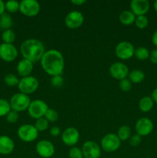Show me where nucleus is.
I'll list each match as a JSON object with an SVG mask.
<instances>
[{"label": "nucleus", "instance_id": "nucleus-16", "mask_svg": "<svg viewBox=\"0 0 157 158\" xmlns=\"http://www.w3.org/2000/svg\"><path fill=\"white\" fill-rule=\"evenodd\" d=\"M153 130V123L152 120L148 118H140L135 123V131L137 134L142 136H147Z\"/></svg>", "mask_w": 157, "mask_h": 158}, {"label": "nucleus", "instance_id": "nucleus-13", "mask_svg": "<svg viewBox=\"0 0 157 158\" xmlns=\"http://www.w3.org/2000/svg\"><path fill=\"white\" fill-rule=\"evenodd\" d=\"M18 56L17 49L12 44L2 43L0 45V58L6 62H12Z\"/></svg>", "mask_w": 157, "mask_h": 158}, {"label": "nucleus", "instance_id": "nucleus-37", "mask_svg": "<svg viewBox=\"0 0 157 158\" xmlns=\"http://www.w3.org/2000/svg\"><path fill=\"white\" fill-rule=\"evenodd\" d=\"M141 140H142L141 137H140L139 135H138L137 134H134V135H132V137H130V139H129V143L131 144V146L136 147L140 144Z\"/></svg>", "mask_w": 157, "mask_h": 158}, {"label": "nucleus", "instance_id": "nucleus-41", "mask_svg": "<svg viewBox=\"0 0 157 158\" xmlns=\"http://www.w3.org/2000/svg\"><path fill=\"white\" fill-rule=\"evenodd\" d=\"M5 10H6L5 3L3 2L2 0H0V16H1L3 13H5Z\"/></svg>", "mask_w": 157, "mask_h": 158}, {"label": "nucleus", "instance_id": "nucleus-25", "mask_svg": "<svg viewBox=\"0 0 157 158\" xmlns=\"http://www.w3.org/2000/svg\"><path fill=\"white\" fill-rule=\"evenodd\" d=\"M2 40L4 43L7 44H12L15 40V34L12 29H7L5 30L2 34Z\"/></svg>", "mask_w": 157, "mask_h": 158}, {"label": "nucleus", "instance_id": "nucleus-32", "mask_svg": "<svg viewBox=\"0 0 157 158\" xmlns=\"http://www.w3.org/2000/svg\"><path fill=\"white\" fill-rule=\"evenodd\" d=\"M45 118L50 122H55L58 120V114L56 110L53 109H48L45 114Z\"/></svg>", "mask_w": 157, "mask_h": 158}, {"label": "nucleus", "instance_id": "nucleus-36", "mask_svg": "<svg viewBox=\"0 0 157 158\" xmlns=\"http://www.w3.org/2000/svg\"><path fill=\"white\" fill-rule=\"evenodd\" d=\"M51 83L55 87H60L63 84V79L61 76H55L52 77L51 80Z\"/></svg>", "mask_w": 157, "mask_h": 158}, {"label": "nucleus", "instance_id": "nucleus-29", "mask_svg": "<svg viewBox=\"0 0 157 158\" xmlns=\"http://www.w3.org/2000/svg\"><path fill=\"white\" fill-rule=\"evenodd\" d=\"M135 24L139 29H145L149 24V20L146 15H139V16L135 17Z\"/></svg>", "mask_w": 157, "mask_h": 158}, {"label": "nucleus", "instance_id": "nucleus-14", "mask_svg": "<svg viewBox=\"0 0 157 158\" xmlns=\"http://www.w3.org/2000/svg\"><path fill=\"white\" fill-rule=\"evenodd\" d=\"M109 73L114 79L122 80L126 79L129 75V68L126 65L122 63H115L111 65L109 68Z\"/></svg>", "mask_w": 157, "mask_h": 158}, {"label": "nucleus", "instance_id": "nucleus-44", "mask_svg": "<svg viewBox=\"0 0 157 158\" xmlns=\"http://www.w3.org/2000/svg\"><path fill=\"white\" fill-rule=\"evenodd\" d=\"M153 6H154V9H155V12H157V0L156 1H155V2H154L153 4Z\"/></svg>", "mask_w": 157, "mask_h": 158}, {"label": "nucleus", "instance_id": "nucleus-9", "mask_svg": "<svg viewBox=\"0 0 157 158\" xmlns=\"http://www.w3.org/2000/svg\"><path fill=\"white\" fill-rule=\"evenodd\" d=\"M115 52L118 58L126 60L133 56L135 53V49L132 43L129 42L123 41L117 45Z\"/></svg>", "mask_w": 157, "mask_h": 158}, {"label": "nucleus", "instance_id": "nucleus-24", "mask_svg": "<svg viewBox=\"0 0 157 158\" xmlns=\"http://www.w3.org/2000/svg\"><path fill=\"white\" fill-rule=\"evenodd\" d=\"M118 137L120 140H126L131 136V129L128 126H122L119 128Z\"/></svg>", "mask_w": 157, "mask_h": 158}, {"label": "nucleus", "instance_id": "nucleus-17", "mask_svg": "<svg viewBox=\"0 0 157 158\" xmlns=\"http://www.w3.org/2000/svg\"><path fill=\"white\" fill-rule=\"evenodd\" d=\"M130 8L131 12L135 15H145L149 9V2L147 0H132Z\"/></svg>", "mask_w": 157, "mask_h": 158}, {"label": "nucleus", "instance_id": "nucleus-28", "mask_svg": "<svg viewBox=\"0 0 157 158\" xmlns=\"http://www.w3.org/2000/svg\"><path fill=\"white\" fill-rule=\"evenodd\" d=\"M11 111V106L9 102L4 99H0V117L7 115Z\"/></svg>", "mask_w": 157, "mask_h": 158}, {"label": "nucleus", "instance_id": "nucleus-5", "mask_svg": "<svg viewBox=\"0 0 157 158\" xmlns=\"http://www.w3.org/2000/svg\"><path fill=\"white\" fill-rule=\"evenodd\" d=\"M18 86L22 94L28 95L34 93L38 89V81L35 77L32 76L22 77L18 82Z\"/></svg>", "mask_w": 157, "mask_h": 158}, {"label": "nucleus", "instance_id": "nucleus-27", "mask_svg": "<svg viewBox=\"0 0 157 158\" xmlns=\"http://www.w3.org/2000/svg\"><path fill=\"white\" fill-rule=\"evenodd\" d=\"M19 6L20 4L18 2L11 0V1L6 2L5 4V8L9 13H15L17 11L19 10Z\"/></svg>", "mask_w": 157, "mask_h": 158}, {"label": "nucleus", "instance_id": "nucleus-15", "mask_svg": "<svg viewBox=\"0 0 157 158\" xmlns=\"http://www.w3.org/2000/svg\"><path fill=\"white\" fill-rule=\"evenodd\" d=\"M62 142L67 146H74L79 140V133L75 127H69L65 130L62 135Z\"/></svg>", "mask_w": 157, "mask_h": 158}, {"label": "nucleus", "instance_id": "nucleus-23", "mask_svg": "<svg viewBox=\"0 0 157 158\" xmlns=\"http://www.w3.org/2000/svg\"><path fill=\"white\" fill-rule=\"evenodd\" d=\"M12 25H13V21L9 13L5 12L0 16V28L7 30V29H10Z\"/></svg>", "mask_w": 157, "mask_h": 158}, {"label": "nucleus", "instance_id": "nucleus-2", "mask_svg": "<svg viewBox=\"0 0 157 158\" xmlns=\"http://www.w3.org/2000/svg\"><path fill=\"white\" fill-rule=\"evenodd\" d=\"M20 51L23 58L32 63L41 60L42 57L46 52L43 43L35 39H30L23 42L20 46Z\"/></svg>", "mask_w": 157, "mask_h": 158}, {"label": "nucleus", "instance_id": "nucleus-7", "mask_svg": "<svg viewBox=\"0 0 157 158\" xmlns=\"http://www.w3.org/2000/svg\"><path fill=\"white\" fill-rule=\"evenodd\" d=\"M18 136L22 141L32 142L38 137V131L35 126L31 124L22 125L18 130Z\"/></svg>", "mask_w": 157, "mask_h": 158}, {"label": "nucleus", "instance_id": "nucleus-39", "mask_svg": "<svg viewBox=\"0 0 157 158\" xmlns=\"http://www.w3.org/2000/svg\"><path fill=\"white\" fill-rule=\"evenodd\" d=\"M60 134V128L58 127H53L50 130V134L53 137H57Z\"/></svg>", "mask_w": 157, "mask_h": 158}, {"label": "nucleus", "instance_id": "nucleus-30", "mask_svg": "<svg viewBox=\"0 0 157 158\" xmlns=\"http://www.w3.org/2000/svg\"><path fill=\"white\" fill-rule=\"evenodd\" d=\"M4 81L6 83V84L9 86H15L16 85L18 84V79L17 78V77H15L14 74L9 73L5 77Z\"/></svg>", "mask_w": 157, "mask_h": 158}, {"label": "nucleus", "instance_id": "nucleus-1", "mask_svg": "<svg viewBox=\"0 0 157 158\" xmlns=\"http://www.w3.org/2000/svg\"><path fill=\"white\" fill-rule=\"evenodd\" d=\"M41 66L45 72L52 77L61 76L65 66L62 54L55 49L48 50L42 57Z\"/></svg>", "mask_w": 157, "mask_h": 158}, {"label": "nucleus", "instance_id": "nucleus-18", "mask_svg": "<svg viewBox=\"0 0 157 158\" xmlns=\"http://www.w3.org/2000/svg\"><path fill=\"white\" fill-rule=\"evenodd\" d=\"M15 148L14 142L7 136H0V154L8 155L13 151Z\"/></svg>", "mask_w": 157, "mask_h": 158}, {"label": "nucleus", "instance_id": "nucleus-34", "mask_svg": "<svg viewBox=\"0 0 157 158\" xmlns=\"http://www.w3.org/2000/svg\"><path fill=\"white\" fill-rule=\"evenodd\" d=\"M119 88L124 92H128L132 88V83L128 79H123L119 82Z\"/></svg>", "mask_w": 157, "mask_h": 158}, {"label": "nucleus", "instance_id": "nucleus-35", "mask_svg": "<svg viewBox=\"0 0 157 158\" xmlns=\"http://www.w3.org/2000/svg\"><path fill=\"white\" fill-rule=\"evenodd\" d=\"M18 119V112H16V111L12 110L6 115V120L10 123H15V122H17Z\"/></svg>", "mask_w": 157, "mask_h": 158}, {"label": "nucleus", "instance_id": "nucleus-20", "mask_svg": "<svg viewBox=\"0 0 157 158\" xmlns=\"http://www.w3.org/2000/svg\"><path fill=\"white\" fill-rule=\"evenodd\" d=\"M119 22L124 26H130L135 23V15L129 10H125L120 13L119 17Z\"/></svg>", "mask_w": 157, "mask_h": 158}, {"label": "nucleus", "instance_id": "nucleus-26", "mask_svg": "<svg viewBox=\"0 0 157 158\" xmlns=\"http://www.w3.org/2000/svg\"><path fill=\"white\" fill-rule=\"evenodd\" d=\"M134 56L136 57V59L139 60H145L149 57V52L146 47L140 46L136 49H135V53Z\"/></svg>", "mask_w": 157, "mask_h": 158}, {"label": "nucleus", "instance_id": "nucleus-42", "mask_svg": "<svg viewBox=\"0 0 157 158\" xmlns=\"http://www.w3.org/2000/svg\"><path fill=\"white\" fill-rule=\"evenodd\" d=\"M152 43H153V44L157 47V30L155 31L153 35H152Z\"/></svg>", "mask_w": 157, "mask_h": 158}, {"label": "nucleus", "instance_id": "nucleus-45", "mask_svg": "<svg viewBox=\"0 0 157 158\" xmlns=\"http://www.w3.org/2000/svg\"><path fill=\"white\" fill-rule=\"evenodd\" d=\"M156 142H157V138H156Z\"/></svg>", "mask_w": 157, "mask_h": 158}, {"label": "nucleus", "instance_id": "nucleus-4", "mask_svg": "<svg viewBox=\"0 0 157 158\" xmlns=\"http://www.w3.org/2000/svg\"><path fill=\"white\" fill-rule=\"evenodd\" d=\"M48 109H49L48 105L44 101L35 100L31 102L28 108V113L32 118L38 120V119L42 118V117H45V114Z\"/></svg>", "mask_w": 157, "mask_h": 158}, {"label": "nucleus", "instance_id": "nucleus-33", "mask_svg": "<svg viewBox=\"0 0 157 158\" xmlns=\"http://www.w3.org/2000/svg\"><path fill=\"white\" fill-rule=\"evenodd\" d=\"M69 158H83L82 150L77 147H72L69 153Z\"/></svg>", "mask_w": 157, "mask_h": 158}, {"label": "nucleus", "instance_id": "nucleus-19", "mask_svg": "<svg viewBox=\"0 0 157 158\" xmlns=\"http://www.w3.org/2000/svg\"><path fill=\"white\" fill-rule=\"evenodd\" d=\"M16 69L18 75L21 77H29L33 69V63L26 59H23L18 62Z\"/></svg>", "mask_w": 157, "mask_h": 158}, {"label": "nucleus", "instance_id": "nucleus-21", "mask_svg": "<svg viewBox=\"0 0 157 158\" xmlns=\"http://www.w3.org/2000/svg\"><path fill=\"white\" fill-rule=\"evenodd\" d=\"M154 105V101L150 97H144L139 100V107L140 110L143 113H147L152 109Z\"/></svg>", "mask_w": 157, "mask_h": 158}, {"label": "nucleus", "instance_id": "nucleus-12", "mask_svg": "<svg viewBox=\"0 0 157 158\" xmlns=\"http://www.w3.org/2000/svg\"><path fill=\"white\" fill-rule=\"evenodd\" d=\"M36 152L40 157L43 158H49L52 157L55 153L54 145L50 141L46 140H40L35 147Z\"/></svg>", "mask_w": 157, "mask_h": 158}, {"label": "nucleus", "instance_id": "nucleus-6", "mask_svg": "<svg viewBox=\"0 0 157 158\" xmlns=\"http://www.w3.org/2000/svg\"><path fill=\"white\" fill-rule=\"evenodd\" d=\"M19 4L20 12L26 16H35L40 11L39 3L35 0H22Z\"/></svg>", "mask_w": 157, "mask_h": 158}, {"label": "nucleus", "instance_id": "nucleus-11", "mask_svg": "<svg viewBox=\"0 0 157 158\" xmlns=\"http://www.w3.org/2000/svg\"><path fill=\"white\" fill-rule=\"evenodd\" d=\"M82 152L85 158H99L101 154L99 146L95 142L91 140H88L83 143Z\"/></svg>", "mask_w": 157, "mask_h": 158}, {"label": "nucleus", "instance_id": "nucleus-40", "mask_svg": "<svg viewBox=\"0 0 157 158\" xmlns=\"http://www.w3.org/2000/svg\"><path fill=\"white\" fill-rule=\"evenodd\" d=\"M86 2V0H72L71 3L74 5H76V6H81V5L84 4Z\"/></svg>", "mask_w": 157, "mask_h": 158}, {"label": "nucleus", "instance_id": "nucleus-3", "mask_svg": "<svg viewBox=\"0 0 157 158\" xmlns=\"http://www.w3.org/2000/svg\"><path fill=\"white\" fill-rule=\"evenodd\" d=\"M30 103L31 100L29 96L22 93L14 94L9 102L11 109L16 112H21L27 110Z\"/></svg>", "mask_w": 157, "mask_h": 158}, {"label": "nucleus", "instance_id": "nucleus-38", "mask_svg": "<svg viewBox=\"0 0 157 158\" xmlns=\"http://www.w3.org/2000/svg\"><path fill=\"white\" fill-rule=\"evenodd\" d=\"M149 60L154 64H157V49H153L149 53Z\"/></svg>", "mask_w": 157, "mask_h": 158}, {"label": "nucleus", "instance_id": "nucleus-31", "mask_svg": "<svg viewBox=\"0 0 157 158\" xmlns=\"http://www.w3.org/2000/svg\"><path fill=\"white\" fill-rule=\"evenodd\" d=\"M35 127L38 131H45L49 127V121L44 117L38 119L35 122Z\"/></svg>", "mask_w": 157, "mask_h": 158}, {"label": "nucleus", "instance_id": "nucleus-8", "mask_svg": "<svg viewBox=\"0 0 157 158\" xmlns=\"http://www.w3.org/2000/svg\"><path fill=\"white\" fill-rule=\"evenodd\" d=\"M121 140L114 134H106L101 140V147L106 152H114L119 148Z\"/></svg>", "mask_w": 157, "mask_h": 158}, {"label": "nucleus", "instance_id": "nucleus-10", "mask_svg": "<svg viewBox=\"0 0 157 158\" xmlns=\"http://www.w3.org/2000/svg\"><path fill=\"white\" fill-rule=\"evenodd\" d=\"M84 16L78 11L69 12L65 19V24L69 29H77L83 24Z\"/></svg>", "mask_w": 157, "mask_h": 158}, {"label": "nucleus", "instance_id": "nucleus-22", "mask_svg": "<svg viewBox=\"0 0 157 158\" xmlns=\"http://www.w3.org/2000/svg\"><path fill=\"white\" fill-rule=\"evenodd\" d=\"M129 80L131 83H139L145 79V73L139 69H134L129 73Z\"/></svg>", "mask_w": 157, "mask_h": 158}, {"label": "nucleus", "instance_id": "nucleus-43", "mask_svg": "<svg viewBox=\"0 0 157 158\" xmlns=\"http://www.w3.org/2000/svg\"><path fill=\"white\" fill-rule=\"evenodd\" d=\"M152 99L153 100L154 102H155V103H157V88L154 89L153 92H152Z\"/></svg>", "mask_w": 157, "mask_h": 158}]
</instances>
